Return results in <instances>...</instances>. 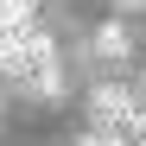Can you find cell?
<instances>
[{
  "label": "cell",
  "instance_id": "6da1fadb",
  "mask_svg": "<svg viewBox=\"0 0 146 146\" xmlns=\"http://www.w3.org/2000/svg\"><path fill=\"white\" fill-rule=\"evenodd\" d=\"M133 108H140V89H121V83H102V89H95V114H102L108 133H121V121H127Z\"/></svg>",
  "mask_w": 146,
  "mask_h": 146
},
{
  "label": "cell",
  "instance_id": "7a4b0ae2",
  "mask_svg": "<svg viewBox=\"0 0 146 146\" xmlns=\"http://www.w3.org/2000/svg\"><path fill=\"white\" fill-rule=\"evenodd\" d=\"M19 89H26V95H57V89H64L57 57H51V64H38V70H26V76H19Z\"/></svg>",
  "mask_w": 146,
  "mask_h": 146
},
{
  "label": "cell",
  "instance_id": "3957f363",
  "mask_svg": "<svg viewBox=\"0 0 146 146\" xmlns=\"http://www.w3.org/2000/svg\"><path fill=\"white\" fill-rule=\"evenodd\" d=\"M95 51H102V57H114V64H121V57L133 51V38H127V26H114V19H108V26H95Z\"/></svg>",
  "mask_w": 146,
  "mask_h": 146
},
{
  "label": "cell",
  "instance_id": "277c9868",
  "mask_svg": "<svg viewBox=\"0 0 146 146\" xmlns=\"http://www.w3.org/2000/svg\"><path fill=\"white\" fill-rule=\"evenodd\" d=\"M32 26V0H0V32H19Z\"/></svg>",
  "mask_w": 146,
  "mask_h": 146
},
{
  "label": "cell",
  "instance_id": "5b68a950",
  "mask_svg": "<svg viewBox=\"0 0 146 146\" xmlns=\"http://www.w3.org/2000/svg\"><path fill=\"white\" fill-rule=\"evenodd\" d=\"M76 146H108V127H102V133H89V140H76Z\"/></svg>",
  "mask_w": 146,
  "mask_h": 146
},
{
  "label": "cell",
  "instance_id": "8992f818",
  "mask_svg": "<svg viewBox=\"0 0 146 146\" xmlns=\"http://www.w3.org/2000/svg\"><path fill=\"white\" fill-rule=\"evenodd\" d=\"M140 102H146V76H140Z\"/></svg>",
  "mask_w": 146,
  "mask_h": 146
},
{
  "label": "cell",
  "instance_id": "52a82bcc",
  "mask_svg": "<svg viewBox=\"0 0 146 146\" xmlns=\"http://www.w3.org/2000/svg\"><path fill=\"white\" fill-rule=\"evenodd\" d=\"M121 7H140V0H121Z\"/></svg>",
  "mask_w": 146,
  "mask_h": 146
}]
</instances>
